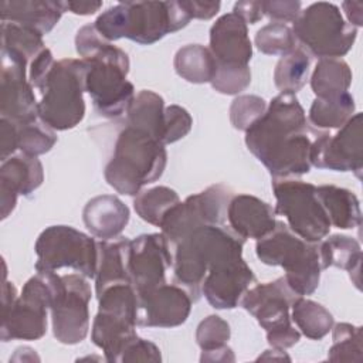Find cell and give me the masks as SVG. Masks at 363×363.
<instances>
[{"label": "cell", "instance_id": "obj_7", "mask_svg": "<svg viewBox=\"0 0 363 363\" xmlns=\"http://www.w3.org/2000/svg\"><path fill=\"white\" fill-rule=\"evenodd\" d=\"M244 242L245 238L230 228L208 264L201 292L217 309L235 308L247 289L257 281L242 258Z\"/></svg>", "mask_w": 363, "mask_h": 363}, {"label": "cell", "instance_id": "obj_12", "mask_svg": "<svg viewBox=\"0 0 363 363\" xmlns=\"http://www.w3.org/2000/svg\"><path fill=\"white\" fill-rule=\"evenodd\" d=\"M231 197L230 187L213 184L172 207L160 223L162 234L170 248L173 250L179 241L203 225H224Z\"/></svg>", "mask_w": 363, "mask_h": 363}, {"label": "cell", "instance_id": "obj_4", "mask_svg": "<svg viewBox=\"0 0 363 363\" xmlns=\"http://www.w3.org/2000/svg\"><path fill=\"white\" fill-rule=\"evenodd\" d=\"M85 60L64 58L54 64L38 102V118L54 130L75 128L85 115Z\"/></svg>", "mask_w": 363, "mask_h": 363}, {"label": "cell", "instance_id": "obj_50", "mask_svg": "<svg viewBox=\"0 0 363 363\" xmlns=\"http://www.w3.org/2000/svg\"><path fill=\"white\" fill-rule=\"evenodd\" d=\"M187 13L190 14L191 18H199V20H208L213 18L220 7V1H203V0H184L182 1Z\"/></svg>", "mask_w": 363, "mask_h": 363}, {"label": "cell", "instance_id": "obj_11", "mask_svg": "<svg viewBox=\"0 0 363 363\" xmlns=\"http://www.w3.org/2000/svg\"><path fill=\"white\" fill-rule=\"evenodd\" d=\"M37 271H55L69 267L86 278L98 269V242L69 225L47 227L35 241Z\"/></svg>", "mask_w": 363, "mask_h": 363}, {"label": "cell", "instance_id": "obj_27", "mask_svg": "<svg viewBox=\"0 0 363 363\" xmlns=\"http://www.w3.org/2000/svg\"><path fill=\"white\" fill-rule=\"evenodd\" d=\"M316 194L330 224L342 230H350L360 225V203L353 191L333 184H323L316 187Z\"/></svg>", "mask_w": 363, "mask_h": 363}, {"label": "cell", "instance_id": "obj_47", "mask_svg": "<svg viewBox=\"0 0 363 363\" xmlns=\"http://www.w3.org/2000/svg\"><path fill=\"white\" fill-rule=\"evenodd\" d=\"M55 61L52 58V54L48 48H44L31 62H30V84L40 89V92L44 89L48 74L51 72Z\"/></svg>", "mask_w": 363, "mask_h": 363}, {"label": "cell", "instance_id": "obj_33", "mask_svg": "<svg viewBox=\"0 0 363 363\" xmlns=\"http://www.w3.org/2000/svg\"><path fill=\"white\" fill-rule=\"evenodd\" d=\"M311 67V54L302 47H296L286 55H282L274 71V82L284 94H295L303 88L308 81Z\"/></svg>", "mask_w": 363, "mask_h": 363}, {"label": "cell", "instance_id": "obj_16", "mask_svg": "<svg viewBox=\"0 0 363 363\" xmlns=\"http://www.w3.org/2000/svg\"><path fill=\"white\" fill-rule=\"evenodd\" d=\"M311 164L318 169L354 172L360 177L363 167L362 113L353 115L340 130L332 136L319 133L311 146Z\"/></svg>", "mask_w": 363, "mask_h": 363}, {"label": "cell", "instance_id": "obj_18", "mask_svg": "<svg viewBox=\"0 0 363 363\" xmlns=\"http://www.w3.org/2000/svg\"><path fill=\"white\" fill-rule=\"evenodd\" d=\"M170 267H173V252L162 233L142 234L130 240L129 272L136 294L164 284Z\"/></svg>", "mask_w": 363, "mask_h": 363}, {"label": "cell", "instance_id": "obj_28", "mask_svg": "<svg viewBox=\"0 0 363 363\" xmlns=\"http://www.w3.org/2000/svg\"><path fill=\"white\" fill-rule=\"evenodd\" d=\"M319 252L323 269L329 267L346 269L356 288L360 289L362 250L360 244L354 238L335 234L319 241Z\"/></svg>", "mask_w": 363, "mask_h": 363}, {"label": "cell", "instance_id": "obj_13", "mask_svg": "<svg viewBox=\"0 0 363 363\" xmlns=\"http://www.w3.org/2000/svg\"><path fill=\"white\" fill-rule=\"evenodd\" d=\"M227 230L225 225H203L173 247L174 284L184 286L193 301L200 298L208 264Z\"/></svg>", "mask_w": 363, "mask_h": 363}, {"label": "cell", "instance_id": "obj_6", "mask_svg": "<svg viewBox=\"0 0 363 363\" xmlns=\"http://www.w3.org/2000/svg\"><path fill=\"white\" fill-rule=\"evenodd\" d=\"M85 61L89 65L85 91L91 95L96 112L105 118H118L126 113L135 98V88L126 79L128 54L106 43L92 58Z\"/></svg>", "mask_w": 363, "mask_h": 363}, {"label": "cell", "instance_id": "obj_20", "mask_svg": "<svg viewBox=\"0 0 363 363\" xmlns=\"http://www.w3.org/2000/svg\"><path fill=\"white\" fill-rule=\"evenodd\" d=\"M191 296L177 284H162L138 294L136 325L174 328L184 323L191 311Z\"/></svg>", "mask_w": 363, "mask_h": 363}, {"label": "cell", "instance_id": "obj_29", "mask_svg": "<svg viewBox=\"0 0 363 363\" xmlns=\"http://www.w3.org/2000/svg\"><path fill=\"white\" fill-rule=\"evenodd\" d=\"M126 125L140 129L162 142L164 126L163 98L149 89L140 91L126 112Z\"/></svg>", "mask_w": 363, "mask_h": 363}, {"label": "cell", "instance_id": "obj_15", "mask_svg": "<svg viewBox=\"0 0 363 363\" xmlns=\"http://www.w3.org/2000/svg\"><path fill=\"white\" fill-rule=\"evenodd\" d=\"M126 6L125 37L149 45L166 34L182 30L191 20L182 1H123Z\"/></svg>", "mask_w": 363, "mask_h": 363}, {"label": "cell", "instance_id": "obj_5", "mask_svg": "<svg viewBox=\"0 0 363 363\" xmlns=\"http://www.w3.org/2000/svg\"><path fill=\"white\" fill-rule=\"evenodd\" d=\"M98 313L92 323V342L108 362H121L125 349L138 337V294L132 284H115L98 295Z\"/></svg>", "mask_w": 363, "mask_h": 363}, {"label": "cell", "instance_id": "obj_55", "mask_svg": "<svg viewBox=\"0 0 363 363\" xmlns=\"http://www.w3.org/2000/svg\"><path fill=\"white\" fill-rule=\"evenodd\" d=\"M282 350V349H278V347H272V350H265V353L262 356L258 357V360H268V359H272V360H291L289 356H277V353Z\"/></svg>", "mask_w": 363, "mask_h": 363}, {"label": "cell", "instance_id": "obj_30", "mask_svg": "<svg viewBox=\"0 0 363 363\" xmlns=\"http://www.w3.org/2000/svg\"><path fill=\"white\" fill-rule=\"evenodd\" d=\"M179 77L193 84L211 82L217 71V61L210 48L200 44H189L182 47L173 61Z\"/></svg>", "mask_w": 363, "mask_h": 363}, {"label": "cell", "instance_id": "obj_39", "mask_svg": "<svg viewBox=\"0 0 363 363\" xmlns=\"http://www.w3.org/2000/svg\"><path fill=\"white\" fill-rule=\"evenodd\" d=\"M255 45L264 54L282 57L296 48V38L286 24L271 23L257 31Z\"/></svg>", "mask_w": 363, "mask_h": 363}, {"label": "cell", "instance_id": "obj_1", "mask_svg": "<svg viewBox=\"0 0 363 363\" xmlns=\"http://www.w3.org/2000/svg\"><path fill=\"white\" fill-rule=\"evenodd\" d=\"M316 135L319 133L308 126L305 111L295 94L281 92L245 130V145L272 177L289 179L311 170L312 136Z\"/></svg>", "mask_w": 363, "mask_h": 363}, {"label": "cell", "instance_id": "obj_23", "mask_svg": "<svg viewBox=\"0 0 363 363\" xmlns=\"http://www.w3.org/2000/svg\"><path fill=\"white\" fill-rule=\"evenodd\" d=\"M227 218L231 230L242 238L259 240L269 234L277 224L275 210L251 194L233 196L228 203Z\"/></svg>", "mask_w": 363, "mask_h": 363}, {"label": "cell", "instance_id": "obj_46", "mask_svg": "<svg viewBox=\"0 0 363 363\" xmlns=\"http://www.w3.org/2000/svg\"><path fill=\"white\" fill-rule=\"evenodd\" d=\"M160 350L159 347L139 336L125 349L121 362H160Z\"/></svg>", "mask_w": 363, "mask_h": 363}, {"label": "cell", "instance_id": "obj_26", "mask_svg": "<svg viewBox=\"0 0 363 363\" xmlns=\"http://www.w3.org/2000/svg\"><path fill=\"white\" fill-rule=\"evenodd\" d=\"M130 240L116 237L98 242V269L95 275L96 296L115 284H132L129 272Z\"/></svg>", "mask_w": 363, "mask_h": 363}, {"label": "cell", "instance_id": "obj_43", "mask_svg": "<svg viewBox=\"0 0 363 363\" xmlns=\"http://www.w3.org/2000/svg\"><path fill=\"white\" fill-rule=\"evenodd\" d=\"M126 6L123 1H121L98 16L94 26L106 41H116L126 34Z\"/></svg>", "mask_w": 363, "mask_h": 363}, {"label": "cell", "instance_id": "obj_41", "mask_svg": "<svg viewBox=\"0 0 363 363\" xmlns=\"http://www.w3.org/2000/svg\"><path fill=\"white\" fill-rule=\"evenodd\" d=\"M251 82V71L248 65H218L211 79V86L225 95H235L244 91Z\"/></svg>", "mask_w": 363, "mask_h": 363}, {"label": "cell", "instance_id": "obj_54", "mask_svg": "<svg viewBox=\"0 0 363 363\" xmlns=\"http://www.w3.org/2000/svg\"><path fill=\"white\" fill-rule=\"evenodd\" d=\"M102 7V1H67V9L74 14L89 16Z\"/></svg>", "mask_w": 363, "mask_h": 363}, {"label": "cell", "instance_id": "obj_14", "mask_svg": "<svg viewBox=\"0 0 363 363\" xmlns=\"http://www.w3.org/2000/svg\"><path fill=\"white\" fill-rule=\"evenodd\" d=\"M61 278L62 286L50 308L52 332L58 342L75 345L88 335L91 286L82 274H67Z\"/></svg>", "mask_w": 363, "mask_h": 363}, {"label": "cell", "instance_id": "obj_19", "mask_svg": "<svg viewBox=\"0 0 363 363\" xmlns=\"http://www.w3.org/2000/svg\"><path fill=\"white\" fill-rule=\"evenodd\" d=\"M298 298L299 295L288 285L285 277H281L272 282L248 288L240 303L269 332L292 325L289 308Z\"/></svg>", "mask_w": 363, "mask_h": 363}, {"label": "cell", "instance_id": "obj_9", "mask_svg": "<svg viewBox=\"0 0 363 363\" xmlns=\"http://www.w3.org/2000/svg\"><path fill=\"white\" fill-rule=\"evenodd\" d=\"M296 41L311 55L343 57L354 44L357 28L349 24L333 3L318 1L301 11L292 27Z\"/></svg>", "mask_w": 363, "mask_h": 363}, {"label": "cell", "instance_id": "obj_49", "mask_svg": "<svg viewBox=\"0 0 363 363\" xmlns=\"http://www.w3.org/2000/svg\"><path fill=\"white\" fill-rule=\"evenodd\" d=\"M301 339V332L294 328V325L281 328L277 330L267 332V340L272 347L278 349H288L296 345Z\"/></svg>", "mask_w": 363, "mask_h": 363}, {"label": "cell", "instance_id": "obj_42", "mask_svg": "<svg viewBox=\"0 0 363 363\" xmlns=\"http://www.w3.org/2000/svg\"><path fill=\"white\" fill-rule=\"evenodd\" d=\"M230 335V325L218 315H210L199 323L196 340L200 349L207 352L227 345Z\"/></svg>", "mask_w": 363, "mask_h": 363}, {"label": "cell", "instance_id": "obj_35", "mask_svg": "<svg viewBox=\"0 0 363 363\" xmlns=\"http://www.w3.org/2000/svg\"><path fill=\"white\" fill-rule=\"evenodd\" d=\"M43 34L38 31L16 24L1 21V50H7L31 62L44 50Z\"/></svg>", "mask_w": 363, "mask_h": 363}, {"label": "cell", "instance_id": "obj_52", "mask_svg": "<svg viewBox=\"0 0 363 363\" xmlns=\"http://www.w3.org/2000/svg\"><path fill=\"white\" fill-rule=\"evenodd\" d=\"M342 9L347 17V23L353 27H360L363 24V3L362 1H343Z\"/></svg>", "mask_w": 363, "mask_h": 363}, {"label": "cell", "instance_id": "obj_10", "mask_svg": "<svg viewBox=\"0 0 363 363\" xmlns=\"http://www.w3.org/2000/svg\"><path fill=\"white\" fill-rule=\"evenodd\" d=\"M277 199L275 214L286 218V225L308 242L322 241L330 230V221L316 194V186L302 180L272 177Z\"/></svg>", "mask_w": 363, "mask_h": 363}, {"label": "cell", "instance_id": "obj_31", "mask_svg": "<svg viewBox=\"0 0 363 363\" xmlns=\"http://www.w3.org/2000/svg\"><path fill=\"white\" fill-rule=\"evenodd\" d=\"M352 84V71L340 58H322L316 64L311 86L316 98H333L347 92Z\"/></svg>", "mask_w": 363, "mask_h": 363}, {"label": "cell", "instance_id": "obj_36", "mask_svg": "<svg viewBox=\"0 0 363 363\" xmlns=\"http://www.w3.org/2000/svg\"><path fill=\"white\" fill-rule=\"evenodd\" d=\"M180 201L177 193L166 186L152 187L140 191L135 200L133 207L138 216L152 225L160 227L166 213Z\"/></svg>", "mask_w": 363, "mask_h": 363}, {"label": "cell", "instance_id": "obj_51", "mask_svg": "<svg viewBox=\"0 0 363 363\" xmlns=\"http://www.w3.org/2000/svg\"><path fill=\"white\" fill-rule=\"evenodd\" d=\"M233 13L238 14L247 24H255L264 17L262 1H238L234 4Z\"/></svg>", "mask_w": 363, "mask_h": 363}, {"label": "cell", "instance_id": "obj_34", "mask_svg": "<svg viewBox=\"0 0 363 363\" xmlns=\"http://www.w3.org/2000/svg\"><path fill=\"white\" fill-rule=\"evenodd\" d=\"M354 112V99L349 92L333 98H316L309 108V121L316 128H342Z\"/></svg>", "mask_w": 363, "mask_h": 363}, {"label": "cell", "instance_id": "obj_25", "mask_svg": "<svg viewBox=\"0 0 363 363\" xmlns=\"http://www.w3.org/2000/svg\"><path fill=\"white\" fill-rule=\"evenodd\" d=\"M82 218L92 235L101 240H113L125 230L129 221V208L116 196L102 194L85 204Z\"/></svg>", "mask_w": 363, "mask_h": 363}, {"label": "cell", "instance_id": "obj_40", "mask_svg": "<svg viewBox=\"0 0 363 363\" xmlns=\"http://www.w3.org/2000/svg\"><path fill=\"white\" fill-rule=\"evenodd\" d=\"M267 111V104L257 95H240L230 106L231 125L238 130H247Z\"/></svg>", "mask_w": 363, "mask_h": 363}, {"label": "cell", "instance_id": "obj_32", "mask_svg": "<svg viewBox=\"0 0 363 363\" xmlns=\"http://www.w3.org/2000/svg\"><path fill=\"white\" fill-rule=\"evenodd\" d=\"M298 329L309 339L319 340L333 328L332 313L320 303L299 296L292 305V318Z\"/></svg>", "mask_w": 363, "mask_h": 363}, {"label": "cell", "instance_id": "obj_22", "mask_svg": "<svg viewBox=\"0 0 363 363\" xmlns=\"http://www.w3.org/2000/svg\"><path fill=\"white\" fill-rule=\"evenodd\" d=\"M210 51L218 65H248L252 45L247 23L233 11L217 18L210 28Z\"/></svg>", "mask_w": 363, "mask_h": 363}, {"label": "cell", "instance_id": "obj_45", "mask_svg": "<svg viewBox=\"0 0 363 363\" xmlns=\"http://www.w3.org/2000/svg\"><path fill=\"white\" fill-rule=\"evenodd\" d=\"M301 1H288V0H269L262 1V10L264 16H268L274 23H286V21H295L298 16L301 14Z\"/></svg>", "mask_w": 363, "mask_h": 363}, {"label": "cell", "instance_id": "obj_21", "mask_svg": "<svg viewBox=\"0 0 363 363\" xmlns=\"http://www.w3.org/2000/svg\"><path fill=\"white\" fill-rule=\"evenodd\" d=\"M43 180L44 170L37 156L21 153L3 160L0 167L1 218H7L14 210L18 194H31L41 186Z\"/></svg>", "mask_w": 363, "mask_h": 363}, {"label": "cell", "instance_id": "obj_8", "mask_svg": "<svg viewBox=\"0 0 363 363\" xmlns=\"http://www.w3.org/2000/svg\"><path fill=\"white\" fill-rule=\"evenodd\" d=\"M62 286L61 275L37 271L23 286L21 295L3 311L1 340H37L47 332V309Z\"/></svg>", "mask_w": 363, "mask_h": 363}, {"label": "cell", "instance_id": "obj_24", "mask_svg": "<svg viewBox=\"0 0 363 363\" xmlns=\"http://www.w3.org/2000/svg\"><path fill=\"white\" fill-rule=\"evenodd\" d=\"M65 10L67 1L3 0L0 3L1 21L30 27L43 35L54 28Z\"/></svg>", "mask_w": 363, "mask_h": 363}, {"label": "cell", "instance_id": "obj_44", "mask_svg": "<svg viewBox=\"0 0 363 363\" xmlns=\"http://www.w3.org/2000/svg\"><path fill=\"white\" fill-rule=\"evenodd\" d=\"M193 125V119L190 113L179 106L170 105L164 109V126H163V138L162 143L169 145L184 138Z\"/></svg>", "mask_w": 363, "mask_h": 363}, {"label": "cell", "instance_id": "obj_17", "mask_svg": "<svg viewBox=\"0 0 363 363\" xmlns=\"http://www.w3.org/2000/svg\"><path fill=\"white\" fill-rule=\"evenodd\" d=\"M27 61L21 57L1 50V84L0 111L1 118L21 125L38 119V102L33 85L26 79Z\"/></svg>", "mask_w": 363, "mask_h": 363}, {"label": "cell", "instance_id": "obj_37", "mask_svg": "<svg viewBox=\"0 0 363 363\" xmlns=\"http://www.w3.org/2000/svg\"><path fill=\"white\" fill-rule=\"evenodd\" d=\"M17 149L21 150V153L30 155V156H38L44 155L57 142V135L52 128H50L47 123H44L40 118L37 121H33L30 123H21L17 125Z\"/></svg>", "mask_w": 363, "mask_h": 363}, {"label": "cell", "instance_id": "obj_3", "mask_svg": "<svg viewBox=\"0 0 363 363\" xmlns=\"http://www.w3.org/2000/svg\"><path fill=\"white\" fill-rule=\"evenodd\" d=\"M257 257L267 265H278L285 269L288 285L299 295H311L319 285L322 261L319 242H308L298 237L284 221L259 238L255 245Z\"/></svg>", "mask_w": 363, "mask_h": 363}, {"label": "cell", "instance_id": "obj_38", "mask_svg": "<svg viewBox=\"0 0 363 363\" xmlns=\"http://www.w3.org/2000/svg\"><path fill=\"white\" fill-rule=\"evenodd\" d=\"M333 329V345L329 349L330 362H356L363 360L362 328L350 323H337Z\"/></svg>", "mask_w": 363, "mask_h": 363}, {"label": "cell", "instance_id": "obj_53", "mask_svg": "<svg viewBox=\"0 0 363 363\" xmlns=\"http://www.w3.org/2000/svg\"><path fill=\"white\" fill-rule=\"evenodd\" d=\"M200 360L201 362H234L235 357L233 350L227 345H224L221 347L203 352Z\"/></svg>", "mask_w": 363, "mask_h": 363}, {"label": "cell", "instance_id": "obj_2", "mask_svg": "<svg viewBox=\"0 0 363 363\" xmlns=\"http://www.w3.org/2000/svg\"><path fill=\"white\" fill-rule=\"evenodd\" d=\"M166 162L167 153L162 142L126 125L116 139L113 156L105 166V179L118 193L138 196L143 186L163 174Z\"/></svg>", "mask_w": 363, "mask_h": 363}, {"label": "cell", "instance_id": "obj_48", "mask_svg": "<svg viewBox=\"0 0 363 363\" xmlns=\"http://www.w3.org/2000/svg\"><path fill=\"white\" fill-rule=\"evenodd\" d=\"M0 149L1 162L17 149V128L16 123L7 118L0 119Z\"/></svg>", "mask_w": 363, "mask_h": 363}]
</instances>
